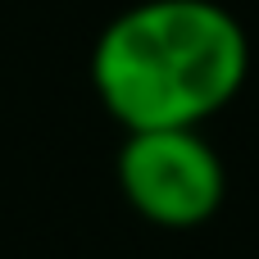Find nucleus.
Returning a JSON list of instances; mask_svg holds the SVG:
<instances>
[{"mask_svg": "<svg viewBox=\"0 0 259 259\" xmlns=\"http://www.w3.org/2000/svg\"><path fill=\"white\" fill-rule=\"evenodd\" d=\"M246 73V27L219 0H141L91 50V87L127 132L200 127L237 100Z\"/></svg>", "mask_w": 259, "mask_h": 259, "instance_id": "obj_1", "label": "nucleus"}, {"mask_svg": "<svg viewBox=\"0 0 259 259\" xmlns=\"http://www.w3.org/2000/svg\"><path fill=\"white\" fill-rule=\"evenodd\" d=\"M118 187L141 219L159 228H196L223 205L228 173L200 127H150L127 132L118 150Z\"/></svg>", "mask_w": 259, "mask_h": 259, "instance_id": "obj_2", "label": "nucleus"}]
</instances>
